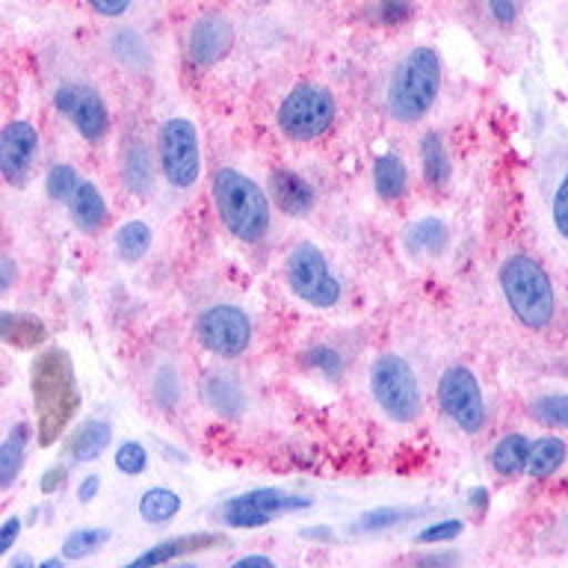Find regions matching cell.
<instances>
[{
  "label": "cell",
  "mask_w": 568,
  "mask_h": 568,
  "mask_svg": "<svg viewBox=\"0 0 568 568\" xmlns=\"http://www.w3.org/2000/svg\"><path fill=\"white\" fill-rule=\"evenodd\" d=\"M33 397L39 417V444L48 447L69 426L78 412V382L69 355L62 349H48L33 364Z\"/></svg>",
  "instance_id": "cell-1"
},
{
  "label": "cell",
  "mask_w": 568,
  "mask_h": 568,
  "mask_svg": "<svg viewBox=\"0 0 568 568\" xmlns=\"http://www.w3.org/2000/svg\"><path fill=\"white\" fill-rule=\"evenodd\" d=\"M442 89V60L429 44L403 57L388 83V113L403 124L420 122L433 110Z\"/></svg>",
  "instance_id": "cell-2"
},
{
  "label": "cell",
  "mask_w": 568,
  "mask_h": 568,
  "mask_svg": "<svg viewBox=\"0 0 568 568\" xmlns=\"http://www.w3.org/2000/svg\"><path fill=\"white\" fill-rule=\"evenodd\" d=\"M497 282H500V291L506 296V305L513 308L515 320L521 326L541 332V328H548L554 323L557 293H554L548 273L532 257H506L504 264H500V273H497Z\"/></svg>",
  "instance_id": "cell-3"
},
{
  "label": "cell",
  "mask_w": 568,
  "mask_h": 568,
  "mask_svg": "<svg viewBox=\"0 0 568 568\" xmlns=\"http://www.w3.org/2000/svg\"><path fill=\"white\" fill-rule=\"evenodd\" d=\"M213 202L225 229L243 243H257L270 231V199L261 186L237 169H220L213 175Z\"/></svg>",
  "instance_id": "cell-4"
},
{
  "label": "cell",
  "mask_w": 568,
  "mask_h": 568,
  "mask_svg": "<svg viewBox=\"0 0 568 568\" xmlns=\"http://www.w3.org/2000/svg\"><path fill=\"white\" fill-rule=\"evenodd\" d=\"M371 394L397 424H412L420 415V385L403 355L385 353L371 364Z\"/></svg>",
  "instance_id": "cell-5"
},
{
  "label": "cell",
  "mask_w": 568,
  "mask_h": 568,
  "mask_svg": "<svg viewBox=\"0 0 568 568\" xmlns=\"http://www.w3.org/2000/svg\"><path fill=\"white\" fill-rule=\"evenodd\" d=\"M335 115L337 106L328 89L302 83V87L293 89L291 95H284L275 119H278V128L284 131V136L308 142L323 136L335 124Z\"/></svg>",
  "instance_id": "cell-6"
},
{
  "label": "cell",
  "mask_w": 568,
  "mask_h": 568,
  "mask_svg": "<svg viewBox=\"0 0 568 568\" xmlns=\"http://www.w3.org/2000/svg\"><path fill=\"white\" fill-rule=\"evenodd\" d=\"M287 284L311 308H335L341 282L328 270L326 255L314 243H296L287 255Z\"/></svg>",
  "instance_id": "cell-7"
},
{
  "label": "cell",
  "mask_w": 568,
  "mask_h": 568,
  "mask_svg": "<svg viewBox=\"0 0 568 568\" xmlns=\"http://www.w3.org/2000/svg\"><path fill=\"white\" fill-rule=\"evenodd\" d=\"M160 169L175 190H190L202 175V149L195 124L184 115L160 124Z\"/></svg>",
  "instance_id": "cell-8"
},
{
  "label": "cell",
  "mask_w": 568,
  "mask_h": 568,
  "mask_svg": "<svg viewBox=\"0 0 568 568\" xmlns=\"http://www.w3.org/2000/svg\"><path fill=\"white\" fill-rule=\"evenodd\" d=\"M199 341L207 353L220 355V358H237L252 344V320L237 305H211L202 311V317L195 323Z\"/></svg>",
  "instance_id": "cell-9"
},
{
  "label": "cell",
  "mask_w": 568,
  "mask_h": 568,
  "mask_svg": "<svg viewBox=\"0 0 568 568\" xmlns=\"http://www.w3.org/2000/svg\"><path fill=\"white\" fill-rule=\"evenodd\" d=\"M438 403H442L444 415L450 417L453 424L459 426L462 433H479L486 426V403H483V390L468 367H447L438 379Z\"/></svg>",
  "instance_id": "cell-10"
},
{
  "label": "cell",
  "mask_w": 568,
  "mask_h": 568,
  "mask_svg": "<svg viewBox=\"0 0 568 568\" xmlns=\"http://www.w3.org/2000/svg\"><path fill=\"white\" fill-rule=\"evenodd\" d=\"M308 506V497L287 495V491H278V488H255V491H246V495L231 497L229 504L222 506V518L231 527H266L275 515L302 513Z\"/></svg>",
  "instance_id": "cell-11"
},
{
  "label": "cell",
  "mask_w": 568,
  "mask_h": 568,
  "mask_svg": "<svg viewBox=\"0 0 568 568\" xmlns=\"http://www.w3.org/2000/svg\"><path fill=\"white\" fill-rule=\"evenodd\" d=\"M53 104H57V110L78 128V133L87 142H101L106 136L110 113H106L104 98L98 95L92 87H83V83H62V87L53 92Z\"/></svg>",
  "instance_id": "cell-12"
},
{
  "label": "cell",
  "mask_w": 568,
  "mask_h": 568,
  "mask_svg": "<svg viewBox=\"0 0 568 568\" xmlns=\"http://www.w3.org/2000/svg\"><path fill=\"white\" fill-rule=\"evenodd\" d=\"M36 149H39V133L30 122H9L0 133V172L9 184H21L33 166Z\"/></svg>",
  "instance_id": "cell-13"
},
{
  "label": "cell",
  "mask_w": 568,
  "mask_h": 568,
  "mask_svg": "<svg viewBox=\"0 0 568 568\" xmlns=\"http://www.w3.org/2000/svg\"><path fill=\"white\" fill-rule=\"evenodd\" d=\"M190 57L199 65H213L220 62L234 44V27L222 16H204L199 18L190 30Z\"/></svg>",
  "instance_id": "cell-14"
},
{
  "label": "cell",
  "mask_w": 568,
  "mask_h": 568,
  "mask_svg": "<svg viewBox=\"0 0 568 568\" xmlns=\"http://www.w3.org/2000/svg\"><path fill=\"white\" fill-rule=\"evenodd\" d=\"M266 190H270V199L275 202V207L287 213V216H305L314 207V186L302 175L291 172V169L270 172Z\"/></svg>",
  "instance_id": "cell-15"
},
{
  "label": "cell",
  "mask_w": 568,
  "mask_h": 568,
  "mask_svg": "<svg viewBox=\"0 0 568 568\" xmlns=\"http://www.w3.org/2000/svg\"><path fill=\"white\" fill-rule=\"evenodd\" d=\"M220 536L213 532H193V536H175V539L158 541L154 548H149L145 554H140L136 559H131V566H158V562H172L178 557H186V554H195V550L213 548L220 545Z\"/></svg>",
  "instance_id": "cell-16"
},
{
  "label": "cell",
  "mask_w": 568,
  "mask_h": 568,
  "mask_svg": "<svg viewBox=\"0 0 568 568\" xmlns=\"http://www.w3.org/2000/svg\"><path fill=\"white\" fill-rule=\"evenodd\" d=\"M69 211H71V220H74V225H78L80 231H87V234H98V231L104 229L106 202L95 184L80 181L78 190H74V195L69 199Z\"/></svg>",
  "instance_id": "cell-17"
},
{
  "label": "cell",
  "mask_w": 568,
  "mask_h": 568,
  "mask_svg": "<svg viewBox=\"0 0 568 568\" xmlns=\"http://www.w3.org/2000/svg\"><path fill=\"white\" fill-rule=\"evenodd\" d=\"M450 240V231L438 216H426V220H417L406 234V246L412 255L417 257H435L442 255L444 246Z\"/></svg>",
  "instance_id": "cell-18"
},
{
  "label": "cell",
  "mask_w": 568,
  "mask_h": 568,
  "mask_svg": "<svg viewBox=\"0 0 568 568\" xmlns=\"http://www.w3.org/2000/svg\"><path fill=\"white\" fill-rule=\"evenodd\" d=\"M110 442H113V429H110V424H104V420H89V424L78 426V429L71 433L69 438L71 459H78V462L98 459V456L110 447Z\"/></svg>",
  "instance_id": "cell-19"
},
{
  "label": "cell",
  "mask_w": 568,
  "mask_h": 568,
  "mask_svg": "<svg viewBox=\"0 0 568 568\" xmlns=\"http://www.w3.org/2000/svg\"><path fill=\"white\" fill-rule=\"evenodd\" d=\"M27 442H30V424H16L0 444V488L16 483L18 470L27 459Z\"/></svg>",
  "instance_id": "cell-20"
},
{
  "label": "cell",
  "mask_w": 568,
  "mask_h": 568,
  "mask_svg": "<svg viewBox=\"0 0 568 568\" xmlns=\"http://www.w3.org/2000/svg\"><path fill=\"white\" fill-rule=\"evenodd\" d=\"M530 438L527 435H506L500 442L495 444V450H491V465H495L497 474H504V477H515V474H521L527 470V459H530Z\"/></svg>",
  "instance_id": "cell-21"
},
{
  "label": "cell",
  "mask_w": 568,
  "mask_h": 568,
  "mask_svg": "<svg viewBox=\"0 0 568 568\" xmlns=\"http://www.w3.org/2000/svg\"><path fill=\"white\" fill-rule=\"evenodd\" d=\"M420 166H424L426 184H433L435 190H442L450 181V158L438 131H429L420 140Z\"/></svg>",
  "instance_id": "cell-22"
},
{
  "label": "cell",
  "mask_w": 568,
  "mask_h": 568,
  "mask_svg": "<svg viewBox=\"0 0 568 568\" xmlns=\"http://www.w3.org/2000/svg\"><path fill=\"white\" fill-rule=\"evenodd\" d=\"M406 163L397 158V154H382L376 158V166H373V184H376V193L382 199H399V195H406Z\"/></svg>",
  "instance_id": "cell-23"
},
{
  "label": "cell",
  "mask_w": 568,
  "mask_h": 568,
  "mask_svg": "<svg viewBox=\"0 0 568 568\" xmlns=\"http://www.w3.org/2000/svg\"><path fill=\"white\" fill-rule=\"evenodd\" d=\"M136 509H140V518L145 524H166L181 513V497L172 488L154 486L140 497Z\"/></svg>",
  "instance_id": "cell-24"
},
{
  "label": "cell",
  "mask_w": 568,
  "mask_h": 568,
  "mask_svg": "<svg viewBox=\"0 0 568 568\" xmlns=\"http://www.w3.org/2000/svg\"><path fill=\"white\" fill-rule=\"evenodd\" d=\"M568 456V447L562 438H541L530 447V459H527V474L536 479L550 477V474H557L562 468V462Z\"/></svg>",
  "instance_id": "cell-25"
},
{
  "label": "cell",
  "mask_w": 568,
  "mask_h": 568,
  "mask_svg": "<svg viewBox=\"0 0 568 568\" xmlns=\"http://www.w3.org/2000/svg\"><path fill=\"white\" fill-rule=\"evenodd\" d=\"M115 255L133 264V261H140L145 252L151 248V229L145 222L133 220V222H124L122 229L115 231Z\"/></svg>",
  "instance_id": "cell-26"
},
{
  "label": "cell",
  "mask_w": 568,
  "mask_h": 568,
  "mask_svg": "<svg viewBox=\"0 0 568 568\" xmlns=\"http://www.w3.org/2000/svg\"><path fill=\"white\" fill-rule=\"evenodd\" d=\"M204 394L211 399V406L222 415H240L243 412V390L237 388V382L231 376H207L204 382Z\"/></svg>",
  "instance_id": "cell-27"
},
{
  "label": "cell",
  "mask_w": 568,
  "mask_h": 568,
  "mask_svg": "<svg viewBox=\"0 0 568 568\" xmlns=\"http://www.w3.org/2000/svg\"><path fill=\"white\" fill-rule=\"evenodd\" d=\"M113 532L106 530V527H87V530H74L71 536H65L62 541V557L65 559H87L92 557L101 545L110 541Z\"/></svg>",
  "instance_id": "cell-28"
},
{
  "label": "cell",
  "mask_w": 568,
  "mask_h": 568,
  "mask_svg": "<svg viewBox=\"0 0 568 568\" xmlns=\"http://www.w3.org/2000/svg\"><path fill=\"white\" fill-rule=\"evenodd\" d=\"M124 181L133 193H149L151 190V160L145 145H131L124 154Z\"/></svg>",
  "instance_id": "cell-29"
},
{
  "label": "cell",
  "mask_w": 568,
  "mask_h": 568,
  "mask_svg": "<svg viewBox=\"0 0 568 568\" xmlns=\"http://www.w3.org/2000/svg\"><path fill=\"white\" fill-rule=\"evenodd\" d=\"M412 515H420V509H399V506H385V509H373L358 518L353 530L358 532H373V530H388L397 521H406Z\"/></svg>",
  "instance_id": "cell-30"
},
{
  "label": "cell",
  "mask_w": 568,
  "mask_h": 568,
  "mask_svg": "<svg viewBox=\"0 0 568 568\" xmlns=\"http://www.w3.org/2000/svg\"><path fill=\"white\" fill-rule=\"evenodd\" d=\"M532 417L548 426L568 429V394H548L532 403Z\"/></svg>",
  "instance_id": "cell-31"
},
{
  "label": "cell",
  "mask_w": 568,
  "mask_h": 568,
  "mask_svg": "<svg viewBox=\"0 0 568 568\" xmlns=\"http://www.w3.org/2000/svg\"><path fill=\"white\" fill-rule=\"evenodd\" d=\"M80 178L74 172V166L69 163H57V166L48 172V195H51L53 202H69L74 190H78Z\"/></svg>",
  "instance_id": "cell-32"
},
{
  "label": "cell",
  "mask_w": 568,
  "mask_h": 568,
  "mask_svg": "<svg viewBox=\"0 0 568 568\" xmlns=\"http://www.w3.org/2000/svg\"><path fill=\"white\" fill-rule=\"evenodd\" d=\"M115 468L122 470L124 477H140L142 470L149 468V450L140 442H124L115 450Z\"/></svg>",
  "instance_id": "cell-33"
},
{
  "label": "cell",
  "mask_w": 568,
  "mask_h": 568,
  "mask_svg": "<svg viewBox=\"0 0 568 568\" xmlns=\"http://www.w3.org/2000/svg\"><path fill=\"white\" fill-rule=\"evenodd\" d=\"M550 220L557 234L568 243V169L559 175L554 195H550Z\"/></svg>",
  "instance_id": "cell-34"
},
{
  "label": "cell",
  "mask_w": 568,
  "mask_h": 568,
  "mask_svg": "<svg viewBox=\"0 0 568 568\" xmlns=\"http://www.w3.org/2000/svg\"><path fill=\"white\" fill-rule=\"evenodd\" d=\"M459 532H462V521L459 518H450V521L429 524V527H424V530L417 532L415 539L420 541V545H438V541L456 539Z\"/></svg>",
  "instance_id": "cell-35"
},
{
  "label": "cell",
  "mask_w": 568,
  "mask_h": 568,
  "mask_svg": "<svg viewBox=\"0 0 568 568\" xmlns=\"http://www.w3.org/2000/svg\"><path fill=\"white\" fill-rule=\"evenodd\" d=\"M408 0H379V21L382 24H399L408 18Z\"/></svg>",
  "instance_id": "cell-36"
},
{
  "label": "cell",
  "mask_w": 568,
  "mask_h": 568,
  "mask_svg": "<svg viewBox=\"0 0 568 568\" xmlns=\"http://www.w3.org/2000/svg\"><path fill=\"white\" fill-rule=\"evenodd\" d=\"M308 362L314 367H323L328 376H341V358H337L335 349H326V346H317V349H311Z\"/></svg>",
  "instance_id": "cell-37"
},
{
  "label": "cell",
  "mask_w": 568,
  "mask_h": 568,
  "mask_svg": "<svg viewBox=\"0 0 568 568\" xmlns=\"http://www.w3.org/2000/svg\"><path fill=\"white\" fill-rule=\"evenodd\" d=\"M518 3H521V0H488V9H491V16H495L500 24H513L515 18H518Z\"/></svg>",
  "instance_id": "cell-38"
},
{
  "label": "cell",
  "mask_w": 568,
  "mask_h": 568,
  "mask_svg": "<svg viewBox=\"0 0 568 568\" xmlns=\"http://www.w3.org/2000/svg\"><path fill=\"white\" fill-rule=\"evenodd\" d=\"M18 532H21V518H7V524H3V530H0V554H9L12 550V545H16Z\"/></svg>",
  "instance_id": "cell-39"
},
{
  "label": "cell",
  "mask_w": 568,
  "mask_h": 568,
  "mask_svg": "<svg viewBox=\"0 0 568 568\" xmlns=\"http://www.w3.org/2000/svg\"><path fill=\"white\" fill-rule=\"evenodd\" d=\"M89 7L95 9V12H101V16L115 18L122 16V12H128L131 0H89Z\"/></svg>",
  "instance_id": "cell-40"
},
{
  "label": "cell",
  "mask_w": 568,
  "mask_h": 568,
  "mask_svg": "<svg viewBox=\"0 0 568 568\" xmlns=\"http://www.w3.org/2000/svg\"><path fill=\"white\" fill-rule=\"evenodd\" d=\"M98 488H101V479H98V474H89V477H83V483H80V488H78L80 504H89V500L98 495Z\"/></svg>",
  "instance_id": "cell-41"
},
{
  "label": "cell",
  "mask_w": 568,
  "mask_h": 568,
  "mask_svg": "<svg viewBox=\"0 0 568 568\" xmlns=\"http://www.w3.org/2000/svg\"><path fill=\"white\" fill-rule=\"evenodd\" d=\"M62 479H65V470H62V468L48 470V474H44V477H42V491H44V495H51V491H57V488L62 486Z\"/></svg>",
  "instance_id": "cell-42"
},
{
  "label": "cell",
  "mask_w": 568,
  "mask_h": 568,
  "mask_svg": "<svg viewBox=\"0 0 568 568\" xmlns=\"http://www.w3.org/2000/svg\"><path fill=\"white\" fill-rule=\"evenodd\" d=\"M237 566H273V559L270 557H261V554H255V557H243V559H237Z\"/></svg>",
  "instance_id": "cell-43"
},
{
  "label": "cell",
  "mask_w": 568,
  "mask_h": 568,
  "mask_svg": "<svg viewBox=\"0 0 568 568\" xmlns=\"http://www.w3.org/2000/svg\"><path fill=\"white\" fill-rule=\"evenodd\" d=\"M305 539H332V530H323V527H314V530H302Z\"/></svg>",
  "instance_id": "cell-44"
}]
</instances>
